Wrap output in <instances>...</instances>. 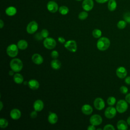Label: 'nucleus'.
<instances>
[{"label":"nucleus","instance_id":"nucleus-5","mask_svg":"<svg viewBox=\"0 0 130 130\" xmlns=\"http://www.w3.org/2000/svg\"><path fill=\"white\" fill-rule=\"evenodd\" d=\"M44 46L48 49H52L56 46V42L55 39L52 38L47 37L43 41Z\"/></svg>","mask_w":130,"mask_h":130},{"label":"nucleus","instance_id":"nucleus-4","mask_svg":"<svg viewBox=\"0 0 130 130\" xmlns=\"http://www.w3.org/2000/svg\"><path fill=\"white\" fill-rule=\"evenodd\" d=\"M18 49L17 45L14 44H10L7 48V54L11 57H15L18 54Z\"/></svg>","mask_w":130,"mask_h":130},{"label":"nucleus","instance_id":"nucleus-47","mask_svg":"<svg viewBox=\"0 0 130 130\" xmlns=\"http://www.w3.org/2000/svg\"><path fill=\"white\" fill-rule=\"evenodd\" d=\"M0 103H1V109H0V110H2V108H3V103L2 101L0 102Z\"/></svg>","mask_w":130,"mask_h":130},{"label":"nucleus","instance_id":"nucleus-8","mask_svg":"<svg viewBox=\"0 0 130 130\" xmlns=\"http://www.w3.org/2000/svg\"><path fill=\"white\" fill-rule=\"evenodd\" d=\"M38 28V24L35 21L30 22L27 25L26 31L29 34L35 33Z\"/></svg>","mask_w":130,"mask_h":130},{"label":"nucleus","instance_id":"nucleus-33","mask_svg":"<svg viewBox=\"0 0 130 130\" xmlns=\"http://www.w3.org/2000/svg\"><path fill=\"white\" fill-rule=\"evenodd\" d=\"M41 34L42 37H43V38H46L49 36V31H48V30H47L46 29H42L41 32Z\"/></svg>","mask_w":130,"mask_h":130},{"label":"nucleus","instance_id":"nucleus-20","mask_svg":"<svg viewBox=\"0 0 130 130\" xmlns=\"http://www.w3.org/2000/svg\"><path fill=\"white\" fill-rule=\"evenodd\" d=\"M117 127L119 130H126L128 129L127 123L123 120H120L117 123Z\"/></svg>","mask_w":130,"mask_h":130},{"label":"nucleus","instance_id":"nucleus-38","mask_svg":"<svg viewBox=\"0 0 130 130\" xmlns=\"http://www.w3.org/2000/svg\"><path fill=\"white\" fill-rule=\"evenodd\" d=\"M37 111L35 110L34 111H32L30 114V116L31 118H35L37 116Z\"/></svg>","mask_w":130,"mask_h":130},{"label":"nucleus","instance_id":"nucleus-2","mask_svg":"<svg viewBox=\"0 0 130 130\" xmlns=\"http://www.w3.org/2000/svg\"><path fill=\"white\" fill-rule=\"evenodd\" d=\"M11 69L15 72H20L23 68V63L19 58L12 59L10 63Z\"/></svg>","mask_w":130,"mask_h":130},{"label":"nucleus","instance_id":"nucleus-25","mask_svg":"<svg viewBox=\"0 0 130 130\" xmlns=\"http://www.w3.org/2000/svg\"><path fill=\"white\" fill-rule=\"evenodd\" d=\"M117 7V4L115 0H109L108 4V8L110 11H114Z\"/></svg>","mask_w":130,"mask_h":130},{"label":"nucleus","instance_id":"nucleus-1","mask_svg":"<svg viewBox=\"0 0 130 130\" xmlns=\"http://www.w3.org/2000/svg\"><path fill=\"white\" fill-rule=\"evenodd\" d=\"M110 45V40L106 37L100 38L96 43L98 49L101 51H105L108 49Z\"/></svg>","mask_w":130,"mask_h":130},{"label":"nucleus","instance_id":"nucleus-27","mask_svg":"<svg viewBox=\"0 0 130 130\" xmlns=\"http://www.w3.org/2000/svg\"><path fill=\"white\" fill-rule=\"evenodd\" d=\"M92 35L93 37L95 38H99L102 36V31L99 29H94L92 32Z\"/></svg>","mask_w":130,"mask_h":130},{"label":"nucleus","instance_id":"nucleus-26","mask_svg":"<svg viewBox=\"0 0 130 130\" xmlns=\"http://www.w3.org/2000/svg\"><path fill=\"white\" fill-rule=\"evenodd\" d=\"M69 11V10L68 8L66 6H61L59 8V12L62 15L67 14L68 13Z\"/></svg>","mask_w":130,"mask_h":130},{"label":"nucleus","instance_id":"nucleus-23","mask_svg":"<svg viewBox=\"0 0 130 130\" xmlns=\"http://www.w3.org/2000/svg\"><path fill=\"white\" fill-rule=\"evenodd\" d=\"M13 80L16 83L21 84L23 82V77L20 74L16 73L14 76Z\"/></svg>","mask_w":130,"mask_h":130},{"label":"nucleus","instance_id":"nucleus-9","mask_svg":"<svg viewBox=\"0 0 130 130\" xmlns=\"http://www.w3.org/2000/svg\"><path fill=\"white\" fill-rule=\"evenodd\" d=\"M102 121L103 119L102 117L98 114H94L92 115L89 119V122L91 124L94 126L101 124L102 123Z\"/></svg>","mask_w":130,"mask_h":130},{"label":"nucleus","instance_id":"nucleus-31","mask_svg":"<svg viewBox=\"0 0 130 130\" xmlns=\"http://www.w3.org/2000/svg\"><path fill=\"white\" fill-rule=\"evenodd\" d=\"M88 17V13L85 11L81 12L79 13L78 15V18L80 20H84Z\"/></svg>","mask_w":130,"mask_h":130},{"label":"nucleus","instance_id":"nucleus-37","mask_svg":"<svg viewBox=\"0 0 130 130\" xmlns=\"http://www.w3.org/2000/svg\"><path fill=\"white\" fill-rule=\"evenodd\" d=\"M35 38L38 41H40L43 39V37H42L41 32H38L35 35Z\"/></svg>","mask_w":130,"mask_h":130},{"label":"nucleus","instance_id":"nucleus-19","mask_svg":"<svg viewBox=\"0 0 130 130\" xmlns=\"http://www.w3.org/2000/svg\"><path fill=\"white\" fill-rule=\"evenodd\" d=\"M28 85L29 87L32 90H37L39 87V82L35 79H31L28 82Z\"/></svg>","mask_w":130,"mask_h":130},{"label":"nucleus","instance_id":"nucleus-21","mask_svg":"<svg viewBox=\"0 0 130 130\" xmlns=\"http://www.w3.org/2000/svg\"><path fill=\"white\" fill-rule=\"evenodd\" d=\"M61 64L60 61L57 59H54L51 61V67L54 70H57L59 69L61 67Z\"/></svg>","mask_w":130,"mask_h":130},{"label":"nucleus","instance_id":"nucleus-35","mask_svg":"<svg viewBox=\"0 0 130 130\" xmlns=\"http://www.w3.org/2000/svg\"><path fill=\"white\" fill-rule=\"evenodd\" d=\"M103 129L104 130H115V128L113 126V125H112V124H108L104 126Z\"/></svg>","mask_w":130,"mask_h":130},{"label":"nucleus","instance_id":"nucleus-34","mask_svg":"<svg viewBox=\"0 0 130 130\" xmlns=\"http://www.w3.org/2000/svg\"><path fill=\"white\" fill-rule=\"evenodd\" d=\"M120 91L122 94H126L128 92V88L125 86H121L120 87Z\"/></svg>","mask_w":130,"mask_h":130},{"label":"nucleus","instance_id":"nucleus-45","mask_svg":"<svg viewBox=\"0 0 130 130\" xmlns=\"http://www.w3.org/2000/svg\"><path fill=\"white\" fill-rule=\"evenodd\" d=\"M126 122H127V124H128L129 125H130V116H129V117L127 118V120H126Z\"/></svg>","mask_w":130,"mask_h":130},{"label":"nucleus","instance_id":"nucleus-42","mask_svg":"<svg viewBox=\"0 0 130 130\" xmlns=\"http://www.w3.org/2000/svg\"><path fill=\"white\" fill-rule=\"evenodd\" d=\"M87 129L88 130H95V128L94 127V125L91 124L90 125H89L87 127Z\"/></svg>","mask_w":130,"mask_h":130},{"label":"nucleus","instance_id":"nucleus-15","mask_svg":"<svg viewBox=\"0 0 130 130\" xmlns=\"http://www.w3.org/2000/svg\"><path fill=\"white\" fill-rule=\"evenodd\" d=\"M34 110L37 112H40L42 111L44 108V103L41 100H36L33 105Z\"/></svg>","mask_w":130,"mask_h":130},{"label":"nucleus","instance_id":"nucleus-32","mask_svg":"<svg viewBox=\"0 0 130 130\" xmlns=\"http://www.w3.org/2000/svg\"><path fill=\"white\" fill-rule=\"evenodd\" d=\"M123 19L127 22L130 23V12H126L123 15Z\"/></svg>","mask_w":130,"mask_h":130},{"label":"nucleus","instance_id":"nucleus-7","mask_svg":"<svg viewBox=\"0 0 130 130\" xmlns=\"http://www.w3.org/2000/svg\"><path fill=\"white\" fill-rule=\"evenodd\" d=\"M116 109L111 106L107 108L105 110V116L108 119H112L116 115Z\"/></svg>","mask_w":130,"mask_h":130},{"label":"nucleus","instance_id":"nucleus-12","mask_svg":"<svg viewBox=\"0 0 130 130\" xmlns=\"http://www.w3.org/2000/svg\"><path fill=\"white\" fill-rule=\"evenodd\" d=\"M93 2L92 0H84L82 3V6L83 9L86 11H90L93 7Z\"/></svg>","mask_w":130,"mask_h":130},{"label":"nucleus","instance_id":"nucleus-24","mask_svg":"<svg viewBox=\"0 0 130 130\" xmlns=\"http://www.w3.org/2000/svg\"><path fill=\"white\" fill-rule=\"evenodd\" d=\"M17 12L16 9L14 7H9L6 9V13L7 15L10 16H14Z\"/></svg>","mask_w":130,"mask_h":130},{"label":"nucleus","instance_id":"nucleus-40","mask_svg":"<svg viewBox=\"0 0 130 130\" xmlns=\"http://www.w3.org/2000/svg\"><path fill=\"white\" fill-rule=\"evenodd\" d=\"M125 101L129 104H130V93H127L125 97Z\"/></svg>","mask_w":130,"mask_h":130},{"label":"nucleus","instance_id":"nucleus-48","mask_svg":"<svg viewBox=\"0 0 130 130\" xmlns=\"http://www.w3.org/2000/svg\"><path fill=\"white\" fill-rule=\"evenodd\" d=\"M76 1H81V0H76Z\"/></svg>","mask_w":130,"mask_h":130},{"label":"nucleus","instance_id":"nucleus-6","mask_svg":"<svg viewBox=\"0 0 130 130\" xmlns=\"http://www.w3.org/2000/svg\"><path fill=\"white\" fill-rule=\"evenodd\" d=\"M64 46L67 49L72 52H75L77 49V46L76 41L72 40L67 41L64 45Z\"/></svg>","mask_w":130,"mask_h":130},{"label":"nucleus","instance_id":"nucleus-22","mask_svg":"<svg viewBox=\"0 0 130 130\" xmlns=\"http://www.w3.org/2000/svg\"><path fill=\"white\" fill-rule=\"evenodd\" d=\"M17 45L19 49L25 50L28 46V43L27 41L24 40H20L18 42Z\"/></svg>","mask_w":130,"mask_h":130},{"label":"nucleus","instance_id":"nucleus-46","mask_svg":"<svg viewBox=\"0 0 130 130\" xmlns=\"http://www.w3.org/2000/svg\"><path fill=\"white\" fill-rule=\"evenodd\" d=\"M14 71L12 70L11 71H9V74L10 76H12V75L14 74Z\"/></svg>","mask_w":130,"mask_h":130},{"label":"nucleus","instance_id":"nucleus-36","mask_svg":"<svg viewBox=\"0 0 130 130\" xmlns=\"http://www.w3.org/2000/svg\"><path fill=\"white\" fill-rule=\"evenodd\" d=\"M58 52L56 50H53L51 53V56L54 59H56L58 57Z\"/></svg>","mask_w":130,"mask_h":130},{"label":"nucleus","instance_id":"nucleus-44","mask_svg":"<svg viewBox=\"0 0 130 130\" xmlns=\"http://www.w3.org/2000/svg\"><path fill=\"white\" fill-rule=\"evenodd\" d=\"M4 26V23L3 21L1 19V20H0V27H1V28H2Z\"/></svg>","mask_w":130,"mask_h":130},{"label":"nucleus","instance_id":"nucleus-3","mask_svg":"<svg viewBox=\"0 0 130 130\" xmlns=\"http://www.w3.org/2000/svg\"><path fill=\"white\" fill-rule=\"evenodd\" d=\"M128 108L127 102L124 100H119L116 106V109L117 111L120 113H123L125 112Z\"/></svg>","mask_w":130,"mask_h":130},{"label":"nucleus","instance_id":"nucleus-16","mask_svg":"<svg viewBox=\"0 0 130 130\" xmlns=\"http://www.w3.org/2000/svg\"><path fill=\"white\" fill-rule=\"evenodd\" d=\"M21 113L20 111L18 109H13L10 112V116L14 120H17L21 117Z\"/></svg>","mask_w":130,"mask_h":130},{"label":"nucleus","instance_id":"nucleus-29","mask_svg":"<svg viewBox=\"0 0 130 130\" xmlns=\"http://www.w3.org/2000/svg\"><path fill=\"white\" fill-rule=\"evenodd\" d=\"M8 125V121L5 118L0 119V127L1 128H6Z\"/></svg>","mask_w":130,"mask_h":130},{"label":"nucleus","instance_id":"nucleus-11","mask_svg":"<svg viewBox=\"0 0 130 130\" xmlns=\"http://www.w3.org/2000/svg\"><path fill=\"white\" fill-rule=\"evenodd\" d=\"M116 74L118 78L120 79H123L126 77L127 72L124 67H119L116 69Z\"/></svg>","mask_w":130,"mask_h":130},{"label":"nucleus","instance_id":"nucleus-39","mask_svg":"<svg viewBox=\"0 0 130 130\" xmlns=\"http://www.w3.org/2000/svg\"><path fill=\"white\" fill-rule=\"evenodd\" d=\"M58 41L59 43H61V44H63L65 42L66 40H65V39L62 37H59L58 38Z\"/></svg>","mask_w":130,"mask_h":130},{"label":"nucleus","instance_id":"nucleus-41","mask_svg":"<svg viewBox=\"0 0 130 130\" xmlns=\"http://www.w3.org/2000/svg\"><path fill=\"white\" fill-rule=\"evenodd\" d=\"M125 82L128 85H130V76H127L125 79Z\"/></svg>","mask_w":130,"mask_h":130},{"label":"nucleus","instance_id":"nucleus-18","mask_svg":"<svg viewBox=\"0 0 130 130\" xmlns=\"http://www.w3.org/2000/svg\"><path fill=\"white\" fill-rule=\"evenodd\" d=\"M48 120L51 124H55L58 120V117L56 113L49 112V115L48 117Z\"/></svg>","mask_w":130,"mask_h":130},{"label":"nucleus","instance_id":"nucleus-13","mask_svg":"<svg viewBox=\"0 0 130 130\" xmlns=\"http://www.w3.org/2000/svg\"><path fill=\"white\" fill-rule=\"evenodd\" d=\"M47 7L48 11L51 13H55L58 8L57 4L53 1L49 2L47 4Z\"/></svg>","mask_w":130,"mask_h":130},{"label":"nucleus","instance_id":"nucleus-43","mask_svg":"<svg viewBox=\"0 0 130 130\" xmlns=\"http://www.w3.org/2000/svg\"><path fill=\"white\" fill-rule=\"evenodd\" d=\"M96 1V2H98V3H100V4H103V3H105L106 2H107L109 0H95Z\"/></svg>","mask_w":130,"mask_h":130},{"label":"nucleus","instance_id":"nucleus-14","mask_svg":"<svg viewBox=\"0 0 130 130\" xmlns=\"http://www.w3.org/2000/svg\"><path fill=\"white\" fill-rule=\"evenodd\" d=\"M31 60L36 64H41L43 62V57L38 53H35L31 57Z\"/></svg>","mask_w":130,"mask_h":130},{"label":"nucleus","instance_id":"nucleus-28","mask_svg":"<svg viewBox=\"0 0 130 130\" xmlns=\"http://www.w3.org/2000/svg\"><path fill=\"white\" fill-rule=\"evenodd\" d=\"M126 23L127 22L125 20H120L117 24V27L120 29H124L126 26Z\"/></svg>","mask_w":130,"mask_h":130},{"label":"nucleus","instance_id":"nucleus-17","mask_svg":"<svg viewBox=\"0 0 130 130\" xmlns=\"http://www.w3.org/2000/svg\"><path fill=\"white\" fill-rule=\"evenodd\" d=\"M81 111L83 114L88 115L92 113L93 109L90 105L88 104H85L82 106L81 108Z\"/></svg>","mask_w":130,"mask_h":130},{"label":"nucleus","instance_id":"nucleus-30","mask_svg":"<svg viewBox=\"0 0 130 130\" xmlns=\"http://www.w3.org/2000/svg\"><path fill=\"white\" fill-rule=\"evenodd\" d=\"M116 101V99L114 96H109L107 100V102L109 106H112L115 104Z\"/></svg>","mask_w":130,"mask_h":130},{"label":"nucleus","instance_id":"nucleus-10","mask_svg":"<svg viewBox=\"0 0 130 130\" xmlns=\"http://www.w3.org/2000/svg\"><path fill=\"white\" fill-rule=\"evenodd\" d=\"M93 105L95 108L98 110L103 109L105 106L104 101L101 98H96L93 102Z\"/></svg>","mask_w":130,"mask_h":130}]
</instances>
